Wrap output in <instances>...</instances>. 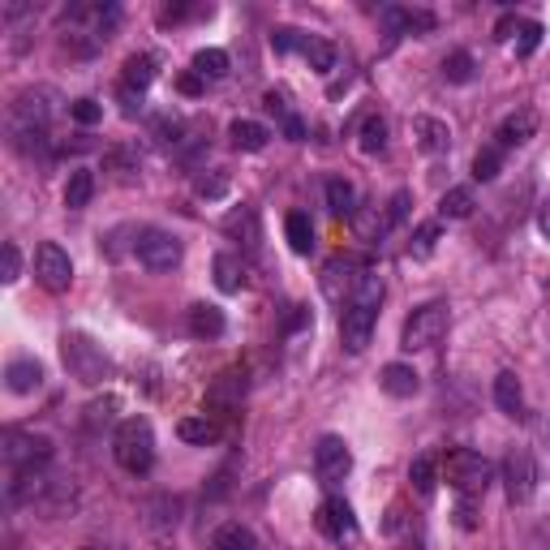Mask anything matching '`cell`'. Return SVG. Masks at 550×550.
I'll use <instances>...</instances> for the list:
<instances>
[{
	"instance_id": "51",
	"label": "cell",
	"mask_w": 550,
	"mask_h": 550,
	"mask_svg": "<svg viewBox=\"0 0 550 550\" xmlns=\"http://www.w3.org/2000/svg\"><path fill=\"white\" fill-rule=\"evenodd\" d=\"M82 550H121V546H82Z\"/></svg>"
},
{
	"instance_id": "6",
	"label": "cell",
	"mask_w": 550,
	"mask_h": 550,
	"mask_svg": "<svg viewBox=\"0 0 550 550\" xmlns=\"http://www.w3.org/2000/svg\"><path fill=\"white\" fill-rule=\"evenodd\" d=\"M0 443H5L0 452H5V465H9V469H48L52 456H56V447H52L48 434L18 430V426H9Z\"/></svg>"
},
{
	"instance_id": "7",
	"label": "cell",
	"mask_w": 550,
	"mask_h": 550,
	"mask_svg": "<svg viewBox=\"0 0 550 550\" xmlns=\"http://www.w3.org/2000/svg\"><path fill=\"white\" fill-rule=\"evenodd\" d=\"M134 254H138V263L155 271V275H164L172 267H181V237H172L168 228H138V237H134Z\"/></svg>"
},
{
	"instance_id": "33",
	"label": "cell",
	"mask_w": 550,
	"mask_h": 550,
	"mask_svg": "<svg viewBox=\"0 0 550 550\" xmlns=\"http://www.w3.org/2000/svg\"><path fill=\"white\" fill-rule=\"evenodd\" d=\"M241 258L237 254H215V284L220 293H241Z\"/></svg>"
},
{
	"instance_id": "16",
	"label": "cell",
	"mask_w": 550,
	"mask_h": 550,
	"mask_svg": "<svg viewBox=\"0 0 550 550\" xmlns=\"http://www.w3.org/2000/svg\"><path fill=\"white\" fill-rule=\"evenodd\" d=\"M383 26H387L392 35H430V31H434V13H430V9L387 5V9H383Z\"/></svg>"
},
{
	"instance_id": "21",
	"label": "cell",
	"mask_w": 550,
	"mask_h": 550,
	"mask_svg": "<svg viewBox=\"0 0 550 550\" xmlns=\"http://www.w3.org/2000/svg\"><path fill=\"white\" fill-rule=\"evenodd\" d=\"M413 138L426 155H439V151L452 147V129H447L443 121H434V117H413Z\"/></svg>"
},
{
	"instance_id": "44",
	"label": "cell",
	"mask_w": 550,
	"mask_h": 550,
	"mask_svg": "<svg viewBox=\"0 0 550 550\" xmlns=\"http://www.w3.org/2000/svg\"><path fill=\"white\" fill-rule=\"evenodd\" d=\"M404 211H409V190H396L392 202H387V215H383V233L387 228H396L404 220Z\"/></svg>"
},
{
	"instance_id": "42",
	"label": "cell",
	"mask_w": 550,
	"mask_h": 550,
	"mask_svg": "<svg viewBox=\"0 0 550 550\" xmlns=\"http://www.w3.org/2000/svg\"><path fill=\"white\" fill-rule=\"evenodd\" d=\"M69 117L91 129V125L104 121V104H95V99H74V104H69Z\"/></svg>"
},
{
	"instance_id": "9",
	"label": "cell",
	"mask_w": 550,
	"mask_h": 550,
	"mask_svg": "<svg viewBox=\"0 0 550 550\" xmlns=\"http://www.w3.org/2000/svg\"><path fill=\"white\" fill-rule=\"evenodd\" d=\"M503 486H508V503H516V508L538 495V460L529 447H512L503 456Z\"/></svg>"
},
{
	"instance_id": "12",
	"label": "cell",
	"mask_w": 550,
	"mask_h": 550,
	"mask_svg": "<svg viewBox=\"0 0 550 550\" xmlns=\"http://www.w3.org/2000/svg\"><path fill=\"white\" fill-rule=\"evenodd\" d=\"M374 318H379V306L374 301H349L340 310V340L349 353H361L374 336Z\"/></svg>"
},
{
	"instance_id": "17",
	"label": "cell",
	"mask_w": 550,
	"mask_h": 550,
	"mask_svg": "<svg viewBox=\"0 0 550 550\" xmlns=\"http://www.w3.org/2000/svg\"><path fill=\"white\" fill-rule=\"evenodd\" d=\"M5 387L13 396H31L43 387V366L35 357H13L9 366H5Z\"/></svg>"
},
{
	"instance_id": "31",
	"label": "cell",
	"mask_w": 550,
	"mask_h": 550,
	"mask_svg": "<svg viewBox=\"0 0 550 550\" xmlns=\"http://www.w3.org/2000/svg\"><path fill=\"white\" fill-rule=\"evenodd\" d=\"M301 56L310 61L314 74H331L336 69V43H327V39H318V35H306V43H301Z\"/></svg>"
},
{
	"instance_id": "1",
	"label": "cell",
	"mask_w": 550,
	"mask_h": 550,
	"mask_svg": "<svg viewBox=\"0 0 550 550\" xmlns=\"http://www.w3.org/2000/svg\"><path fill=\"white\" fill-rule=\"evenodd\" d=\"M117 22H121L117 5H69L61 22V39L74 56H95L112 39Z\"/></svg>"
},
{
	"instance_id": "4",
	"label": "cell",
	"mask_w": 550,
	"mask_h": 550,
	"mask_svg": "<svg viewBox=\"0 0 550 550\" xmlns=\"http://www.w3.org/2000/svg\"><path fill=\"white\" fill-rule=\"evenodd\" d=\"M61 361L69 370V379H78L86 387L112 379V357L86 336V331H65L61 336Z\"/></svg>"
},
{
	"instance_id": "36",
	"label": "cell",
	"mask_w": 550,
	"mask_h": 550,
	"mask_svg": "<svg viewBox=\"0 0 550 550\" xmlns=\"http://www.w3.org/2000/svg\"><path fill=\"white\" fill-rule=\"evenodd\" d=\"M147 512H159V516L151 520L155 529H172V525L181 520V499H177V495H159V499L147 503Z\"/></svg>"
},
{
	"instance_id": "3",
	"label": "cell",
	"mask_w": 550,
	"mask_h": 550,
	"mask_svg": "<svg viewBox=\"0 0 550 550\" xmlns=\"http://www.w3.org/2000/svg\"><path fill=\"white\" fill-rule=\"evenodd\" d=\"M443 482L452 486L460 499H482L490 482H495V469H490V460L482 452H473V447H452V452L443 456Z\"/></svg>"
},
{
	"instance_id": "34",
	"label": "cell",
	"mask_w": 550,
	"mask_h": 550,
	"mask_svg": "<svg viewBox=\"0 0 550 550\" xmlns=\"http://www.w3.org/2000/svg\"><path fill=\"white\" fill-rule=\"evenodd\" d=\"M228 65H233V61H228L224 48H202V52L194 56V74H198L202 82H207V78H224Z\"/></svg>"
},
{
	"instance_id": "5",
	"label": "cell",
	"mask_w": 550,
	"mask_h": 550,
	"mask_svg": "<svg viewBox=\"0 0 550 550\" xmlns=\"http://www.w3.org/2000/svg\"><path fill=\"white\" fill-rule=\"evenodd\" d=\"M447 323H452V310H447V301H426V306H417L409 318H404V331H400V349H404V353H422V349H434V344L443 340Z\"/></svg>"
},
{
	"instance_id": "23",
	"label": "cell",
	"mask_w": 550,
	"mask_h": 550,
	"mask_svg": "<svg viewBox=\"0 0 550 550\" xmlns=\"http://www.w3.org/2000/svg\"><path fill=\"white\" fill-rule=\"evenodd\" d=\"M224 310L220 306H207V301H198V306H190V331L198 340H220L224 336Z\"/></svg>"
},
{
	"instance_id": "43",
	"label": "cell",
	"mask_w": 550,
	"mask_h": 550,
	"mask_svg": "<svg viewBox=\"0 0 550 550\" xmlns=\"http://www.w3.org/2000/svg\"><path fill=\"white\" fill-rule=\"evenodd\" d=\"M112 413H117V400H112V396H104V400H95L91 404V409H86V426H108L112 422Z\"/></svg>"
},
{
	"instance_id": "46",
	"label": "cell",
	"mask_w": 550,
	"mask_h": 550,
	"mask_svg": "<svg viewBox=\"0 0 550 550\" xmlns=\"http://www.w3.org/2000/svg\"><path fill=\"white\" fill-rule=\"evenodd\" d=\"M194 190H198L202 198H224V194H228V181H224V177H198Z\"/></svg>"
},
{
	"instance_id": "18",
	"label": "cell",
	"mask_w": 550,
	"mask_h": 550,
	"mask_svg": "<svg viewBox=\"0 0 550 550\" xmlns=\"http://www.w3.org/2000/svg\"><path fill=\"white\" fill-rule=\"evenodd\" d=\"M220 422L207 413H198V417H181L177 422V439L181 443H194V447H211V443H220Z\"/></svg>"
},
{
	"instance_id": "14",
	"label": "cell",
	"mask_w": 550,
	"mask_h": 550,
	"mask_svg": "<svg viewBox=\"0 0 550 550\" xmlns=\"http://www.w3.org/2000/svg\"><path fill=\"white\" fill-rule=\"evenodd\" d=\"M314 525L327 533L331 542H344V538H357V520H353V508L344 499H323L318 503V516H314Z\"/></svg>"
},
{
	"instance_id": "22",
	"label": "cell",
	"mask_w": 550,
	"mask_h": 550,
	"mask_svg": "<svg viewBox=\"0 0 550 550\" xmlns=\"http://www.w3.org/2000/svg\"><path fill=\"white\" fill-rule=\"evenodd\" d=\"M323 194H327V211L336 215V220H353V215H357V190H353V181L327 177Z\"/></svg>"
},
{
	"instance_id": "15",
	"label": "cell",
	"mask_w": 550,
	"mask_h": 550,
	"mask_svg": "<svg viewBox=\"0 0 550 550\" xmlns=\"http://www.w3.org/2000/svg\"><path fill=\"white\" fill-rule=\"evenodd\" d=\"M379 387L392 400H413L417 392H422V374H417L409 361H387V366L379 370Z\"/></svg>"
},
{
	"instance_id": "40",
	"label": "cell",
	"mask_w": 550,
	"mask_h": 550,
	"mask_svg": "<svg viewBox=\"0 0 550 550\" xmlns=\"http://www.w3.org/2000/svg\"><path fill=\"white\" fill-rule=\"evenodd\" d=\"M434 241H439V220H430V224L417 228L413 241H409V254L413 258H430L434 254Z\"/></svg>"
},
{
	"instance_id": "13",
	"label": "cell",
	"mask_w": 550,
	"mask_h": 550,
	"mask_svg": "<svg viewBox=\"0 0 550 550\" xmlns=\"http://www.w3.org/2000/svg\"><path fill=\"white\" fill-rule=\"evenodd\" d=\"M35 280L48 288V293H65V288L74 284V263H69V254H65L56 241H43V245H39V254H35Z\"/></svg>"
},
{
	"instance_id": "45",
	"label": "cell",
	"mask_w": 550,
	"mask_h": 550,
	"mask_svg": "<svg viewBox=\"0 0 550 550\" xmlns=\"http://www.w3.org/2000/svg\"><path fill=\"white\" fill-rule=\"evenodd\" d=\"M18 275H22V250L13 241H5V275L0 280L5 284H18Z\"/></svg>"
},
{
	"instance_id": "28",
	"label": "cell",
	"mask_w": 550,
	"mask_h": 550,
	"mask_svg": "<svg viewBox=\"0 0 550 550\" xmlns=\"http://www.w3.org/2000/svg\"><path fill=\"white\" fill-rule=\"evenodd\" d=\"M91 198H95V172L91 168H74V172H69V181H65V207L82 211Z\"/></svg>"
},
{
	"instance_id": "2",
	"label": "cell",
	"mask_w": 550,
	"mask_h": 550,
	"mask_svg": "<svg viewBox=\"0 0 550 550\" xmlns=\"http://www.w3.org/2000/svg\"><path fill=\"white\" fill-rule=\"evenodd\" d=\"M112 460L129 473V477H147L155 465V430L147 417H125L117 422V434H112Z\"/></svg>"
},
{
	"instance_id": "29",
	"label": "cell",
	"mask_w": 550,
	"mask_h": 550,
	"mask_svg": "<svg viewBox=\"0 0 550 550\" xmlns=\"http://www.w3.org/2000/svg\"><path fill=\"white\" fill-rule=\"evenodd\" d=\"M211 550H258V538H254V533L241 525V520H228V525L215 529Z\"/></svg>"
},
{
	"instance_id": "30",
	"label": "cell",
	"mask_w": 550,
	"mask_h": 550,
	"mask_svg": "<svg viewBox=\"0 0 550 550\" xmlns=\"http://www.w3.org/2000/svg\"><path fill=\"white\" fill-rule=\"evenodd\" d=\"M473 207H477L473 190H469V185H456V190H447L439 198V220H469Z\"/></svg>"
},
{
	"instance_id": "11",
	"label": "cell",
	"mask_w": 550,
	"mask_h": 550,
	"mask_svg": "<svg viewBox=\"0 0 550 550\" xmlns=\"http://www.w3.org/2000/svg\"><path fill=\"white\" fill-rule=\"evenodd\" d=\"M353 469V452H349V443L340 439V434H323L314 447V473H318V482L323 486H340L344 477H349Z\"/></svg>"
},
{
	"instance_id": "24",
	"label": "cell",
	"mask_w": 550,
	"mask_h": 550,
	"mask_svg": "<svg viewBox=\"0 0 550 550\" xmlns=\"http://www.w3.org/2000/svg\"><path fill=\"white\" fill-rule=\"evenodd\" d=\"M533 129H538V117H533V112H512V117L499 125V151L525 147V142L533 138Z\"/></svg>"
},
{
	"instance_id": "20",
	"label": "cell",
	"mask_w": 550,
	"mask_h": 550,
	"mask_svg": "<svg viewBox=\"0 0 550 550\" xmlns=\"http://www.w3.org/2000/svg\"><path fill=\"white\" fill-rule=\"evenodd\" d=\"M155 74H159V56L155 52H134V56H129V61H125V91H147V86L155 82Z\"/></svg>"
},
{
	"instance_id": "48",
	"label": "cell",
	"mask_w": 550,
	"mask_h": 550,
	"mask_svg": "<svg viewBox=\"0 0 550 550\" xmlns=\"http://www.w3.org/2000/svg\"><path fill=\"white\" fill-rule=\"evenodd\" d=\"M177 86H181L185 95H198V91H202V78H198V74H185V78H181Z\"/></svg>"
},
{
	"instance_id": "27",
	"label": "cell",
	"mask_w": 550,
	"mask_h": 550,
	"mask_svg": "<svg viewBox=\"0 0 550 550\" xmlns=\"http://www.w3.org/2000/svg\"><path fill=\"white\" fill-rule=\"evenodd\" d=\"M284 237L293 245V254H310L314 250V224L306 211H288L284 215Z\"/></svg>"
},
{
	"instance_id": "37",
	"label": "cell",
	"mask_w": 550,
	"mask_h": 550,
	"mask_svg": "<svg viewBox=\"0 0 550 550\" xmlns=\"http://www.w3.org/2000/svg\"><path fill=\"white\" fill-rule=\"evenodd\" d=\"M443 78H447V82H456V86L473 82V56H469V52H452V56H443Z\"/></svg>"
},
{
	"instance_id": "38",
	"label": "cell",
	"mask_w": 550,
	"mask_h": 550,
	"mask_svg": "<svg viewBox=\"0 0 550 550\" xmlns=\"http://www.w3.org/2000/svg\"><path fill=\"white\" fill-rule=\"evenodd\" d=\"M499 168H503V151L499 147H486V151L473 155V181H495Z\"/></svg>"
},
{
	"instance_id": "8",
	"label": "cell",
	"mask_w": 550,
	"mask_h": 550,
	"mask_svg": "<svg viewBox=\"0 0 550 550\" xmlns=\"http://www.w3.org/2000/svg\"><path fill=\"white\" fill-rule=\"evenodd\" d=\"M370 275V267L361 263V258H353V254H336L331 263L323 267V293L336 301V306H349V301L357 297V288H361V280Z\"/></svg>"
},
{
	"instance_id": "49",
	"label": "cell",
	"mask_w": 550,
	"mask_h": 550,
	"mask_svg": "<svg viewBox=\"0 0 550 550\" xmlns=\"http://www.w3.org/2000/svg\"><path fill=\"white\" fill-rule=\"evenodd\" d=\"M538 434H542V439L550 443V417H538Z\"/></svg>"
},
{
	"instance_id": "41",
	"label": "cell",
	"mask_w": 550,
	"mask_h": 550,
	"mask_svg": "<svg viewBox=\"0 0 550 550\" xmlns=\"http://www.w3.org/2000/svg\"><path fill=\"white\" fill-rule=\"evenodd\" d=\"M301 43H306V31H297V26H275L271 31V48L275 52H301Z\"/></svg>"
},
{
	"instance_id": "10",
	"label": "cell",
	"mask_w": 550,
	"mask_h": 550,
	"mask_svg": "<svg viewBox=\"0 0 550 550\" xmlns=\"http://www.w3.org/2000/svg\"><path fill=\"white\" fill-rule=\"evenodd\" d=\"M52 91L48 86H31V91L13 95L9 104V129H48L52 125Z\"/></svg>"
},
{
	"instance_id": "19",
	"label": "cell",
	"mask_w": 550,
	"mask_h": 550,
	"mask_svg": "<svg viewBox=\"0 0 550 550\" xmlns=\"http://www.w3.org/2000/svg\"><path fill=\"white\" fill-rule=\"evenodd\" d=\"M245 396V374L241 370H224L220 379L211 383L207 392V409H233V404H241Z\"/></svg>"
},
{
	"instance_id": "35",
	"label": "cell",
	"mask_w": 550,
	"mask_h": 550,
	"mask_svg": "<svg viewBox=\"0 0 550 550\" xmlns=\"http://www.w3.org/2000/svg\"><path fill=\"white\" fill-rule=\"evenodd\" d=\"M361 151H366V155H379L383 147H387V121L379 117V112H370V117L366 121H361Z\"/></svg>"
},
{
	"instance_id": "32",
	"label": "cell",
	"mask_w": 550,
	"mask_h": 550,
	"mask_svg": "<svg viewBox=\"0 0 550 550\" xmlns=\"http://www.w3.org/2000/svg\"><path fill=\"white\" fill-rule=\"evenodd\" d=\"M409 482H413V490H417V495H422V499H430V495H434V486H439V465H434V456H430V452L413 460Z\"/></svg>"
},
{
	"instance_id": "26",
	"label": "cell",
	"mask_w": 550,
	"mask_h": 550,
	"mask_svg": "<svg viewBox=\"0 0 550 550\" xmlns=\"http://www.w3.org/2000/svg\"><path fill=\"white\" fill-rule=\"evenodd\" d=\"M228 138H233V147H237V151H263V147H267V138H271V129H267V125H258V121L237 117L233 125H228Z\"/></svg>"
},
{
	"instance_id": "47",
	"label": "cell",
	"mask_w": 550,
	"mask_h": 550,
	"mask_svg": "<svg viewBox=\"0 0 550 550\" xmlns=\"http://www.w3.org/2000/svg\"><path fill=\"white\" fill-rule=\"evenodd\" d=\"M108 168H121V172H138V159L134 155H125V151H112L108 159H104Z\"/></svg>"
},
{
	"instance_id": "50",
	"label": "cell",
	"mask_w": 550,
	"mask_h": 550,
	"mask_svg": "<svg viewBox=\"0 0 550 550\" xmlns=\"http://www.w3.org/2000/svg\"><path fill=\"white\" fill-rule=\"evenodd\" d=\"M542 233L550 237V202H546V207H542Z\"/></svg>"
},
{
	"instance_id": "39",
	"label": "cell",
	"mask_w": 550,
	"mask_h": 550,
	"mask_svg": "<svg viewBox=\"0 0 550 550\" xmlns=\"http://www.w3.org/2000/svg\"><path fill=\"white\" fill-rule=\"evenodd\" d=\"M516 56H533L538 52V43H542V22H529V18H520L516 22Z\"/></svg>"
},
{
	"instance_id": "25",
	"label": "cell",
	"mask_w": 550,
	"mask_h": 550,
	"mask_svg": "<svg viewBox=\"0 0 550 550\" xmlns=\"http://www.w3.org/2000/svg\"><path fill=\"white\" fill-rule=\"evenodd\" d=\"M495 404L508 417H525V392H520V379L512 370H503L499 379H495Z\"/></svg>"
}]
</instances>
